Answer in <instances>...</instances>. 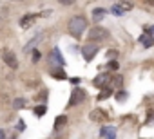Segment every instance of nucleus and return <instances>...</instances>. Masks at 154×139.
<instances>
[{"mask_svg": "<svg viewBox=\"0 0 154 139\" xmlns=\"http://www.w3.org/2000/svg\"><path fill=\"white\" fill-rule=\"evenodd\" d=\"M85 99V92L82 90V89H75L73 90V94H71V99H69V105L71 107H75V105H78V103H82Z\"/></svg>", "mask_w": 154, "mask_h": 139, "instance_id": "nucleus-5", "label": "nucleus"}, {"mask_svg": "<svg viewBox=\"0 0 154 139\" xmlns=\"http://www.w3.org/2000/svg\"><path fill=\"white\" fill-rule=\"evenodd\" d=\"M51 74H53L55 78H65V74L62 72V71H56V72H51Z\"/></svg>", "mask_w": 154, "mask_h": 139, "instance_id": "nucleus-17", "label": "nucleus"}, {"mask_svg": "<svg viewBox=\"0 0 154 139\" xmlns=\"http://www.w3.org/2000/svg\"><path fill=\"white\" fill-rule=\"evenodd\" d=\"M82 52H84V58H85L87 61H91L92 58H94V54L98 52V47L92 45V44H87V45L82 47Z\"/></svg>", "mask_w": 154, "mask_h": 139, "instance_id": "nucleus-7", "label": "nucleus"}, {"mask_svg": "<svg viewBox=\"0 0 154 139\" xmlns=\"http://www.w3.org/2000/svg\"><path fill=\"white\" fill-rule=\"evenodd\" d=\"M111 81H112V78L109 76V74H100V76H96V78H94L92 85H94L96 89H101V90H104V89H107V87H109V83H111Z\"/></svg>", "mask_w": 154, "mask_h": 139, "instance_id": "nucleus-4", "label": "nucleus"}, {"mask_svg": "<svg viewBox=\"0 0 154 139\" xmlns=\"http://www.w3.org/2000/svg\"><path fill=\"white\" fill-rule=\"evenodd\" d=\"M26 128V123L24 121H18V130H24Z\"/></svg>", "mask_w": 154, "mask_h": 139, "instance_id": "nucleus-22", "label": "nucleus"}, {"mask_svg": "<svg viewBox=\"0 0 154 139\" xmlns=\"http://www.w3.org/2000/svg\"><path fill=\"white\" fill-rule=\"evenodd\" d=\"M121 81H123L121 76H116V78H114V83H116V85H121Z\"/></svg>", "mask_w": 154, "mask_h": 139, "instance_id": "nucleus-21", "label": "nucleus"}, {"mask_svg": "<svg viewBox=\"0 0 154 139\" xmlns=\"http://www.w3.org/2000/svg\"><path fill=\"white\" fill-rule=\"evenodd\" d=\"M89 117H91L92 121H98V123H105V121L109 119V114H107L104 109H96L94 112H91V116H89Z\"/></svg>", "mask_w": 154, "mask_h": 139, "instance_id": "nucleus-6", "label": "nucleus"}, {"mask_svg": "<svg viewBox=\"0 0 154 139\" xmlns=\"http://www.w3.org/2000/svg\"><path fill=\"white\" fill-rule=\"evenodd\" d=\"M36 20V15H26V16H22L20 18V27H29L31 25V22H35Z\"/></svg>", "mask_w": 154, "mask_h": 139, "instance_id": "nucleus-8", "label": "nucleus"}, {"mask_svg": "<svg viewBox=\"0 0 154 139\" xmlns=\"http://www.w3.org/2000/svg\"><path fill=\"white\" fill-rule=\"evenodd\" d=\"M118 67H120V65H118V61H116V60L109 61V69H111V71H118Z\"/></svg>", "mask_w": 154, "mask_h": 139, "instance_id": "nucleus-15", "label": "nucleus"}, {"mask_svg": "<svg viewBox=\"0 0 154 139\" xmlns=\"http://www.w3.org/2000/svg\"><path fill=\"white\" fill-rule=\"evenodd\" d=\"M87 38H89L91 44H94V42H101V40L109 38V31L104 29V27H100V25H96V27H92V29L89 31Z\"/></svg>", "mask_w": 154, "mask_h": 139, "instance_id": "nucleus-2", "label": "nucleus"}, {"mask_svg": "<svg viewBox=\"0 0 154 139\" xmlns=\"http://www.w3.org/2000/svg\"><path fill=\"white\" fill-rule=\"evenodd\" d=\"M45 110H47V107H45V105H38V107H35V116L42 117V116L45 114Z\"/></svg>", "mask_w": 154, "mask_h": 139, "instance_id": "nucleus-12", "label": "nucleus"}, {"mask_svg": "<svg viewBox=\"0 0 154 139\" xmlns=\"http://www.w3.org/2000/svg\"><path fill=\"white\" fill-rule=\"evenodd\" d=\"M104 13H105V11H104V9H101V7H98V9H96V11H92V16H94L96 20H100L101 16H104Z\"/></svg>", "mask_w": 154, "mask_h": 139, "instance_id": "nucleus-14", "label": "nucleus"}, {"mask_svg": "<svg viewBox=\"0 0 154 139\" xmlns=\"http://www.w3.org/2000/svg\"><path fill=\"white\" fill-rule=\"evenodd\" d=\"M24 105H26L24 99H16V101H15V107H16V109H20V107H24Z\"/></svg>", "mask_w": 154, "mask_h": 139, "instance_id": "nucleus-19", "label": "nucleus"}, {"mask_svg": "<svg viewBox=\"0 0 154 139\" xmlns=\"http://www.w3.org/2000/svg\"><path fill=\"white\" fill-rule=\"evenodd\" d=\"M51 58H53V60L58 63V65H64V63H65V61H64V58H62V54H60V51H58V49H55L53 52H51Z\"/></svg>", "mask_w": 154, "mask_h": 139, "instance_id": "nucleus-10", "label": "nucleus"}, {"mask_svg": "<svg viewBox=\"0 0 154 139\" xmlns=\"http://www.w3.org/2000/svg\"><path fill=\"white\" fill-rule=\"evenodd\" d=\"M2 60L7 63V67H11V69H18V58L15 56V52H13V51L4 49V51H2Z\"/></svg>", "mask_w": 154, "mask_h": 139, "instance_id": "nucleus-3", "label": "nucleus"}, {"mask_svg": "<svg viewBox=\"0 0 154 139\" xmlns=\"http://www.w3.org/2000/svg\"><path fill=\"white\" fill-rule=\"evenodd\" d=\"M107 139H114V132H111V134L107 135Z\"/></svg>", "mask_w": 154, "mask_h": 139, "instance_id": "nucleus-24", "label": "nucleus"}, {"mask_svg": "<svg viewBox=\"0 0 154 139\" xmlns=\"http://www.w3.org/2000/svg\"><path fill=\"white\" fill-rule=\"evenodd\" d=\"M0 139H6V134H4V130H0Z\"/></svg>", "mask_w": 154, "mask_h": 139, "instance_id": "nucleus-23", "label": "nucleus"}, {"mask_svg": "<svg viewBox=\"0 0 154 139\" xmlns=\"http://www.w3.org/2000/svg\"><path fill=\"white\" fill-rule=\"evenodd\" d=\"M125 96H127L125 92H118V94H116V99H118V101H123V99H125Z\"/></svg>", "mask_w": 154, "mask_h": 139, "instance_id": "nucleus-18", "label": "nucleus"}, {"mask_svg": "<svg viewBox=\"0 0 154 139\" xmlns=\"http://www.w3.org/2000/svg\"><path fill=\"white\" fill-rule=\"evenodd\" d=\"M112 13H114V15H121V9L118 6H114V7H112Z\"/></svg>", "mask_w": 154, "mask_h": 139, "instance_id": "nucleus-20", "label": "nucleus"}, {"mask_svg": "<svg viewBox=\"0 0 154 139\" xmlns=\"http://www.w3.org/2000/svg\"><path fill=\"white\" fill-rule=\"evenodd\" d=\"M40 40H42V33H40V35H38V36H36V38H35L33 42H31V44H27V45H26V51H29V49L33 47V45H36L38 42H40Z\"/></svg>", "mask_w": 154, "mask_h": 139, "instance_id": "nucleus-13", "label": "nucleus"}, {"mask_svg": "<svg viewBox=\"0 0 154 139\" xmlns=\"http://www.w3.org/2000/svg\"><path fill=\"white\" fill-rule=\"evenodd\" d=\"M112 94V89L111 87H107V89H104V90H101L100 92V96H98V101H104V99H107L109 98V96Z\"/></svg>", "mask_w": 154, "mask_h": 139, "instance_id": "nucleus-11", "label": "nucleus"}, {"mask_svg": "<svg viewBox=\"0 0 154 139\" xmlns=\"http://www.w3.org/2000/svg\"><path fill=\"white\" fill-rule=\"evenodd\" d=\"M85 27H87V20H85L84 16H75V18H71V22H69V25H67V31H69V33L73 35L75 38H80L82 33L85 31Z\"/></svg>", "mask_w": 154, "mask_h": 139, "instance_id": "nucleus-1", "label": "nucleus"}, {"mask_svg": "<svg viewBox=\"0 0 154 139\" xmlns=\"http://www.w3.org/2000/svg\"><path fill=\"white\" fill-rule=\"evenodd\" d=\"M67 125V116H58L55 119V130H60V128H64Z\"/></svg>", "mask_w": 154, "mask_h": 139, "instance_id": "nucleus-9", "label": "nucleus"}, {"mask_svg": "<svg viewBox=\"0 0 154 139\" xmlns=\"http://www.w3.org/2000/svg\"><path fill=\"white\" fill-rule=\"evenodd\" d=\"M40 58H42V54H40V51H33V61H38Z\"/></svg>", "mask_w": 154, "mask_h": 139, "instance_id": "nucleus-16", "label": "nucleus"}]
</instances>
